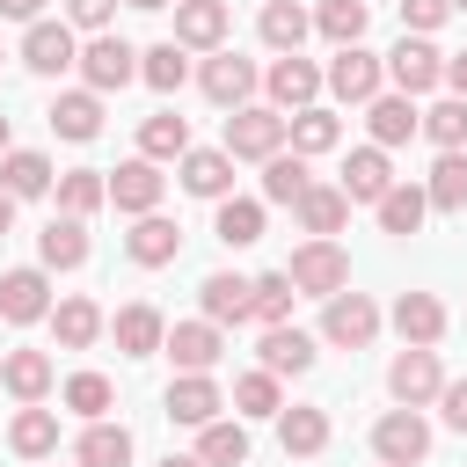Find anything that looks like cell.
<instances>
[{
    "label": "cell",
    "mask_w": 467,
    "mask_h": 467,
    "mask_svg": "<svg viewBox=\"0 0 467 467\" xmlns=\"http://www.w3.org/2000/svg\"><path fill=\"white\" fill-rule=\"evenodd\" d=\"M365 124H372V146H401V139H416L423 109H416V95H372Z\"/></svg>",
    "instance_id": "d6986e66"
},
{
    "label": "cell",
    "mask_w": 467,
    "mask_h": 467,
    "mask_svg": "<svg viewBox=\"0 0 467 467\" xmlns=\"http://www.w3.org/2000/svg\"><path fill=\"white\" fill-rule=\"evenodd\" d=\"M73 66H80V80H88L95 95H109V88H131V80H139V51H131L124 36H109V29H95V36H88V51H80Z\"/></svg>",
    "instance_id": "277c9868"
},
{
    "label": "cell",
    "mask_w": 467,
    "mask_h": 467,
    "mask_svg": "<svg viewBox=\"0 0 467 467\" xmlns=\"http://www.w3.org/2000/svg\"><path fill=\"white\" fill-rule=\"evenodd\" d=\"M438 387H445L438 350H431V343H401L394 365H387V394H394L401 409H423V401H438Z\"/></svg>",
    "instance_id": "3957f363"
},
{
    "label": "cell",
    "mask_w": 467,
    "mask_h": 467,
    "mask_svg": "<svg viewBox=\"0 0 467 467\" xmlns=\"http://www.w3.org/2000/svg\"><path fill=\"white\" fill-rule=\"evenodd\" d=\"M109 328H117V350H124V358H153V350H161V336H168V321H161L146 299H131Z\"/></svg>",
    "instance_id": "83f0119b"
},
{
    "label": "cell",
    "mask_w": 467,
    "mask_h": 467,
    "mask_svg": "<svg viewBox=\"0 0 467 467\" xmlns=\"http://www.w3.org/2000/svg\"><path fill=\"white\" fill-rule=\"evenodd\" d=\"M7 139H15V131H7V117H0V153H7Z\"/></svg>",
    "instance_id": "680465c9"
},
{
    "label": "cell",
    "mask_w": 467,
    "mask_h": 467,
    "mask_svg": "<svg viewBox=\"0 0 467 467\" xmlns=\"http://www.w3.org/2000/svg\"><path fill=\"white\" fill-rule=\"evenodd\" d=\"M73 460H80V467H131V431H124V423H102V416H95V423L80 431Z\"/></svg>",
    "instance_id": "4dcf8cb0"
},
{
    "label": "cell",
    "mask_w": 467,
    "mask_h": 467,
    "mask_svg": "<svg viewBox=\"0 0 467 467\" xmlns=\"http://www.w3.org/2000/svg\"><path fill=\"white\" fill-rule=\"evenodd\" d=\"M7 234H15V197L0 190V241H7Z\"/></svg>",
    "instance_id": "11a10c76"
},
{
    "label": "cell",
    "mask_w": 467,
    "mask_h": 467,
    "mask_svg": "<svg viewBox=\"0 0 467 467\" xmlns=\"http://www.w3.org/2000/svg\"><path fill=\"white\" fill-rule=\"evenodd\" d=\"M0 190H7L15 204H22V197H44V190H51V161L29 153V146H7V153H0Z\"/></svg>",
    "instance_id": "cb8c5ba5"
},
{
    "label": "cell",
    "mask_w": 467,
    "mask_h": 467,
    "mask_svg": "<svg viewBox=\"0 0 467 467\" xmlns=\"http://www.w3.org/2000/svg\"><path fill=\"white\" fill-rule=\"evenodd\" d=\"M292 299H299V292H292V277H285V270L248 277V314H255V321H270V328H277V321L292 314Z\"/></svg>",
    "instance_id": "f6af8a7d"
},
{
    "label": "cell",
    "mask_w": 467,
    "mask_h": 467,
    "mask_svg": "<svg viewBox=\"0 0 467 467\" xmlns=\"http://www.w3.org/2000/svg\"><path fill=\"white\" fill-rule=\"evenodd\" d=\"M226 153H234V161H270V153H285V109L241 102V109L226 117Z\"/></svg>",
    "instance_id": "6da1fadb"
},
{
    "label": "cell",
    "mask_w": 467,
    "mask_h": 467,
    "mask_svg": "<svg viewBox=\"0 0 467 467\" xmlns=\"http://www.w3.org/2000/svg\"><path fill=\"white\" fill-rule=\"evenodd\" d=\"M0 58H7V51H0Z\"/></svg>",
    "instance_id": "94428289"
},
{
    "label": "cell",
    "mask_w": 467,
    "mask_h": 467,
    "mask_svg": "<svg viewBox=\"0 0 467 467\" xmlns=\"http://www.w3.org/2000/svg\"><path fill=\"white\" fill-rule=\"evenodd\" d=\"M452 7H460V15H467V0H452Z\"/></svg>",
    "instance_id": "91938a15"
},
{
    "label": "cell",
    "mask_w": 467,
    "mask_h": 467,
    "mask_svg": "<svg viewBox=\"0 0 467 467\" xmlns=\"http://www.w3.org/2000/svg\"><path fill=\"white\" fill-rule=\"evenodd\" d=\"M445 88H452V95H467V51H460V58H445Z\"/></svg>",
    "instance_id": "db71d44e"
},
{
    "label": "cell",
    "mask_w": 467,
    "mask_h": 467,
    "mask_svg": "<svg viewBox=\"0 0 467 467\" xmlns=\"http://www.w3.org/2000/svg\"><path fill=\"white\" fill-rule=\"evenodd\" d=\"M445 15H452V0H401V29H416V36H431Z\"/></svg>",
    "instance_id": "681fc988"
},
{
    "label": "cell",
    "mask_w": 467,
    "mask_h": 467,
    "mask_svg": "<svg viewBox=\"0 0 467 467\" xmlns=\"http://www.w3.org/2000/svg\"><path fill=\"white\" fill-rule=\"evenodd\" d=\"M139 153H146V161H182V153H190V117L153 109V117L139 124Z\"/></svg>",
    "instance_id": "d6a6232c"
},
{
    "label": "cell",
    "mask_w": 467,
    "mask_h": 467,
    "mask_svg": "<svg viewBox=\"0 0 467 467\" xmlns=\"http://www.w3.org/2000/svg\"><path fill=\"white\" fill-rule=\"evenodd\" d=\"M161 190H168V175H161L146 153H139V161H124V168H109V204H117V212H131V219H139V212H153V204H161Z\"/></svg>",
    "instance_id": "8fae6325"
},
{
    "label": "cell",
    "mask_w": 467,
    "mask_h": 467,
    "mask_svg": "<svg viewBox=\"0 0 467 467\" xmlns=\"http://www.w3.org/2000/svg\"><path fill=\"white\" fill-rule=\"evenodd\" d=\"M124 255H131L139 270H161V263H175V255H182V226H175V219H161V212H139V226L124 234Z\"/></svg>",
    "instance_id": "7c38bea8"
},
{
    "label": "cell",
    "mask_w": 467,
    "mask_h": 467,
    "mask_svg": "<svg viewBox=\"0 0 467 467\" xmlns=\"http://www.w3.org/2000/svg\"><path fill=\"white\" fill-rule=\"evenodd\" d=\"M139 80H146V88H161V95H175V88L190 80V58H182V44L168 36V44L139 51Z\"/></svg>",
    "instance_id": "7bdbcfd3"
},
{
    "label": "cell",
    "mask_w": 467,
    "mask_h": 467,
    "mask_svg": "<svg viewBox=\"0 0 467 467\" xmlns=\"http://www.w3.org/2000/svg\"><path fill=\"white\" fill-rule=\"evenodd\" d=\"M51 131H58V139H95V131H102V95H95V88L58 95V102H51Z\"/></svg>",
    "instance_id": "1f68e13d"
},
{
    "label": "cell",
    "mask_w": 467,
    "mask_h": 467,
    "mask_svg": "<svg viewBox=\"0 0 467 467\" xmlns=\"http://www.w3.org/2000/svg\"><path fill=\"white\" fill-rule=\"evenodd\" d=\"M109 401H117V387H109L102 372H73V379H66V409H73V416L95 423V416H109Z\"/></svg>",
    "instance_id": "7dc6e473"
},
{
    "label": "cell",
    "mask_w": 467,
    "mask_h": 467,
    "mask_svg": "<svg viewBox=\"0 0 467 467\" xmlns=\"http://www.w3.org/2000/svg\"><path fill=\"white\" fill-rule=\"evenodd\" d=\"M277 445L292 460H314L328 445V409H277Z\"/></svg>",
    "instance_id": "f546056e"
},
{
    "label": "cell",
    "mask_w": 467,
    "mask_h": 467,
    "mask_svg": "<svg viewBox=\"0 0 467 467\" xmlns=\"http://www.w3.org/2000/svg\"><path fill=\"white\" fill-rule=\"evenodd\" d=\"M321 336H328L336 350H365V343L379 336V306H372L365 292H350V285H343V292H328V299H321Z\"/></svg>",
    "instance_id": "7a4b0ae2"
},
{
    "label": "cell",
    "mask_w": 467,
    "mask_h": 467,
    "mask_svg": "<svg viewBox=\"0 0 467 467\" xmlns=\"http://www.w3.org/2000/svg\"><path fill=\"white\" fill-rule=\"evenodd\" d=\"M387 182H394L387 146H358V153L343 161V182H336V190H343L350 204H379V197H387Z\"/></svg>",
    "instance_id": "e0dca14e"
},
{
    "label": "cell",
    "mask_w": 467,
    "mask_h": 467,
    "mask_svg": "<svg viewBox=\"0 0 467 467\" xmlns=\"http://www.w3.org/2000/svg\"><path fill=\"white\" fill-rule=\"evenodd\" d=\"M372 452H379V467H416V460L431 452V423H423L416 409H387V416L372 423Z\"/></svg>",
    "instance_id": "52a82bcc"
},
{
    "label": "cell",
    "mask_w": 467,
    "mask_h": 467,
    "mask_svg": "<svg viewBox=\"0 0 467 467\" xmlns=\"http://www.w3.org/2000/svg\"><path fill=\"white\" fill-rule=\"evenodd\" d=\"M306 182H314L306 175V153H270L263 161V204H292Z\"/></svg>",
    "instance_id": "ee69618b"
},
{
    "label": "cell",
    "mask_w": 467,
    "mask_h": 467,
    "mask_svg": "<svg viewBox=\"0 0 467 467\" xmlns=\"http://www.w3.org/2000/svg\"><path fill=\"white\" fill-rule=\"evenodd\" d=\"M226 0H175V44L182 51H219L226 44Z\"/></svg>",
    "instance_id": "4fadbf2b"
},
{
    "label": "cell",
    "mask_w": 467,
    "mask_h": 467,
    "mask_svg": "<svg viewBox=\"0 0 467 467\" xmlns=\"http://www.w3.org/2000/svg\"><path fill=\"white\" fill-rule=\"evenodd\" d=\"M379 80H387V66H379L365 44H336V58H328V73H321V88H328L336 102H372Z\"/></svg>",
    "instance_id": "8992f818"
},
{
    "label": "cell",
    "mask_w": 467,
    "mask_h": 467,
    "mask_svg": "<svg viewBox=\"0 0 467 467\" xmlns=\"http://www.w3.org/2000/svg\"><path fill=\"white\" fill-rule=\"evenodd\" d=\"M197 306H204V321H248V277H234V270H212L204 285H197Z\"/></svg>",
    "instance_id": "484cf974"
},
{
    "label": "cell",
    "mask_w": 467,
    "mask_h": 467,
    "mask_svg": "<svg viewBox=\"0 0 467 467\" xmlns=\"http://www.w3.org/2000/svg\"><path fill=\"white\" fill-rule=\"evenodd\" d=\"M0 15H7V22H36V15H44V0H0Z\"/></svg>",
    "instance_id": "f5cc1de1"
},
{
    "label": "cell",
    "mask_w": 467,
    "mask_h": 467,
    "mask_svg": "<svg viewBox=\"0 0 467 467\" xmlns=\"http://www.w3.org/2000/svg\"><path fill=\"white\" fill-rule=\"evenodd\" d=\"M124 7H146V15H153V7H168V0H124Z\"/></svg>",
    "instance_id": "6f0895ef"
},
{
    "label": "cell",
    "mask_w": 467,
    "mask_h": 467,
    "mask_svg": "<svg viewBox=\"0 0 467 467\" xmlns=\"http://www.w3.org/2000/svg\"><path fill=\"white\" fill-rule=\"evenodd\" d=\"M197 80H204V95H212V102H219V109H241V102H248V95H255V66H248V58H241V51H212V58H204V73H197Z\"/></svg>",
    "instance_id": "5bb4252c"
},
{
    "label": "cell",
    "mask_w": 467,
    "mask_h": 467,
    "mask_svg": "<svg viewBox=\"0 0 467 467\" xmlns=\"http://www.w3.org/2000/svg\"><path fill=\"white\" fill-rule=\"evenodd\" d=\"M212 234H219L226 248H255V241H263V197H219Z\"/></svg>",
    "instance_id": "d4e9b609"
},
{
    "label": "cell",
    "mask_w": 467,
    "mask_h": 467,
    "mask_svg": "<svg viewBox=\"0 0 467 467\" xmlns=\"http://www.w3.org/2000/svg\"><path fill=\"white\" fill-rule=\"evenodd\" d=\"M0 387H7L15 401H44V394H51V358H44V350H7V358H0Z\"/></svg>",
    "instance_id": "f1b7e54d"
},
{
    "label": "cell",
    "mask_w": 467,
    "mask_h": 467,
    "mask_svg": "<svg viewBox=\"0 0 467 467\" xmlns=\"http://www.w3.org/2000/svg\"><path fill=\"white\" fill-rule=\"evenodd\" d=\"M292 212H299V226H306L314 241H336V234H343V219H350V197H343V190H328V182H306V190L292 197Z\"/></svg>",
    "instance_id": "ac0fdd59"
},
{
    "label": "cell",
    "mask_w": 467,
    "mask_h": 467,
    "mask_svg": "<svg viewBox=\"0 0 467 467\" xmlns=\"http://www.w3.org/2000/svg\"><path fill=\"white\" fill-rule=\"evenodd\" d=\"M438 153H452V146H467V95H445V102H431L423 109V124H416Z\"/></svg>",
    "instance_id": "b9f144b4"
},
{
    "label": "cell",
    "mask_w": 467,
    "mask_h": 467,
    "mask_svg": "<svg viewBox=\"0 0 467 467\" xmlns=\"http://www.w3.org/2000/svg\"><path fill=\"white\" fill-rule=\"evenodd\" d=\"M379 66H387L394 95H431V88L445 80V58H438V51L423 44V36H401V44H394V51L379 58Z\"/></svg>",
    "instance_id": "ba28073f"
},
{
    "label": "cell",
    "mask_w": 467,
    "mask_h": 467,
    "mask_svg": "<svg viewBox=\"0 0 467 467\" xmlns=\"http://www.w3.org/2000/svg\"><path fill=\"white\" fill-rule=\"evenodd\" d=\"M438 416L467 438V379H445V387H438Z\"/></svg>",
    "instance_id": "816d5d0a"
},
{
    "label": "cell",
    "mask_w": 467,
    "mask_h": 467,
    "mask_svg": "<svg viewBox=\"0 0 467 467\" xmlns=\"http://www.w3.org/2000/svg\"><path fill=\"white\" fill-rule=\"evenodd\" d=\"M109 15H117V0H66L73 29H109Z\"/></svg>",
    "instance_id": "f907efd6"
},
{
    "label": "cell",
    "mask_w": 467,
    "mask_h": 467,
    "mask_svg": "<svg viewBox=\"0 0 467 467\" xmlns=\"http://www.w3.org/2000/svg\"><path fill=\"white\" fill-rule=\"evenodd\" d=\"M234 409H241V416H277V409H285V401H277V372H263V365L241 372V379H234Z\"/></svg>",
    "instance_id": "c3c4849f"
},
{
    "label": "cell",
    "mask_w": 467,
    "mask_h": 467,
    "mask_svg": "<svg viewBox=\"0 0 467 467\" xmlns=\"http://www.w3.org/2000/svg\"><path fill=\"white\" fill-rule=\"evenodd\" d=\"M365 22H372V7H365V0H321V15H314V29H321L328 44H358V36H365Z\"/></svg>",
    "instance_id": "bcb514c9"
},
{
    "label": "cell",
    "mask_w": 467,
    "mask_h": 467,
    "mask_svg": "<svg viewBox=\"0 0 467 467\" xmlns=\"http://www.w3.org/2000/svg\"><path fill=\"white\" fill-rule=\"evenodd\" d=\"M423 197H431V212H467V153H460V146H452V153H438V168H431Z\"/></svg>",
    "instance_id": "ab89813d"
},
{
    "label": "cell",
    "mask_w": 467,
    "mask_h": 467,
    "mask_svg": "<svg viewBox=\"0 0 467 467\" xmlns=\"http://www.w3.org/2000/svg\"><path fill=\"white\" fill-rule=\"evenodd\" d=\"M36 255H44V270H80V263H88V226H80L73 212H58V219L36 234Z\"/></svg>",
    "instance_id": "7402d4cb"
},
{
    "label": "cell",
    "mask_w": 467,
    "mask_h": 467,
    "mask_svg": "<svg viewBox=\"0 0 467 467\" xmlns=\"http://www.w3.org/2000/svg\"><path fill=\"white\" fill-rule=\"evenodd\" d=\"M255 29H263V44H270V51H299L314 22H306V7H299V0H270V7L255 15Z\"/></svg>",
    "instance_id": "8d00e7d4"
},
{
    "label": "cell",
    "mask_w": 467,
    "mask_h": 467,
    "mask_svg": "<svg viewBox=\"0 0 467 467\" xmlns=\"http://www.w3.org/2000/svg\"><path fill=\"white\" fill-rule=\"evenodd\" d=\"M182 190L190 197H212V204L234 197V153L226 146H190L182 153Z\"/></svg>",
    "instance_id": "9a60e30c"
},
{
    "label": "cell",
    "mask_w": 467,
    "mask_h": 467,
    "mask_svg": "<svg viewBox=\"0 0 467 467\" xmlns=\"http://www.w3.org/2000/svg\"><path fill=\"white\" fill-rule=\"evenodd\" d=\"M161 467H204V460H197V452H168Z\"/></svg>",
    "instance_id": "9f6ffc18"
},
{
    "label": "cell",
    "mask_w": 467,
    "mask_h": 467,
    "mask_svg": "<svg viewBox=\"0 0 467 467\" xmlns=\"http://www.w3.org/2000/svg\"><path fill=\"white\" fill-rule=\"evenodd\" d=\"M7 445H15L22 460H44V452H58V416H51V409H36V401H22V416L7 423Z\"/></svg>",
    "instance_id": "d590c367"
},
{
    "label": "cell",
    "mask_w": 467,
    "mask_h": 467,
    "mask_svg": "<svg viewBox=\"0 0 467 467\" xmlns=\"http://www.w3.org/2000/svg\"><path fill=\"white\" fill-rule=\"evenodd\" d=\"M285 139H292V153H328V146L343 139V124H336V109L306 102V109H292V117H285Z\"/></svg>",
    "instance_id": "836d02e7"
},
{
    "label": "cell",
    "mask_w": 467,
    "mask_h": 467,
    "mask_svg": "<svg viewBox=\"0 0 467 467\" xmlns=\"http://www.w3.org/2000/svg\"><path fill=\"white\" fill-rule=\"evenodd\" d=\"M394 328H401V343H438V336H445L438 292H401V299H394Z\"/></svg>",
    "instance_id": "4316f807"
},
{
    "label": "cell",
    "mask_w": 467,
    "mask_h": 467,
    "mask_svg": "<svg viewBox=\"0 0 467 467\" xmlns=\"http://www.w3.org/2000/svg\"><path fill=\"white\" fill-rule=\"evenodd\" d=\"M197 460H204V467H241V460H248V431H241V423H219V416L197 423Z\"/></svg>",
    "instance_id": "60d3db41"
},
{
    "label": "cell",
    "mask_w": 467,
    "mask_h": 467,
    "mask_svg": "<svg viewBox=\"0 0 467 467\" xmlns=\"http://www.w3.org/2000/svg\"><path fill=\"white\" fill-rule=\"evenodd\" d=\"M255 358H263V372H277V379L292 372V379H299V372L314 365V336H306V328H292V321H277V328L263 336V350H255Z\"/></svg>",
    "instance_id": "603a6c76"
},
{
    "label": "cell",
    "mask_w": 467,
    "mask_h": 467,
    "mask_svg": "<svg viewBox=\"0 0 467 467\" xmlns=\"http://www.w3.org/2000/svg\"><path fill=\"white\" fill-rule=\"evenodd\" d=\"M80 58V44H73V22H29V36H22V66L29 73H66Z\"/></svg>",
    "instance_id": "9c48e42d"
},
{
    "label": "cell",
    "mask_w": 467,
    "mask_h": 467,
    "mask_svg": "<svg viewBox=\"0 0 467 467\" xmlns=\"http://www.w3.org/2000/svg\"><path fill=\"white\" fill-rule=\"evenodd\" d=\"M102 204H109V175H102V168H66V175H58V212L88 219V212H102Z\"/></svg>",
    "instance_id": "74e56055"
},
{
    "label": "cell",
    "mask_w": 467,
    "mask_h": 467,
    "mask_svg": "<svg viewBox=\"0 0 467 467\" xmlns=\"http://www.w3.org/2000/svg\"><path fill=\"white\" fill-rule=\"evenodd\" d=\"M285 277H292V292L328 299V292H343V285H350V255H343L336 241H306V248L285 263Z\"/></svg>",
    "instance_id": "5b68a950"
},
{
    "label": "cell",
    "mask_w": 467,
    "mask_h": 467,
    "mask_svg": "<svg viewBox=\"0 0 467 467\" xmlns=\"http://www.w3.org/2000/svg\"><path fill=\"white\" fill-rule=\"evenodd\" d=\"M372 212H379V234H394V241H401V234H416V226H423L431 197H423L416 182H387V197H379Z\"/></svg>",
    "instance_id": "e575fe53"
},
{
    "label": "cell",
    "mask_w": 467,
    "mask_h": 467,
    "mask_svg": "<svg viewBox=\"0 0 467 467\" xmlns=\"http://www.w3.org/2000/svg\"><path fill=\"white\" fill-rule=\"evenodd\" d=\"M219 409H226V394L212 387V372H182V379L168 387V416H175V423H190V431H197V423H212Z\"/></svg>",
    "instance_id": "ffe728a7"
},
{
    "label": "cell",
    "mask_w": 467,
    "mask_h": 467,
    "mask_svg": "<svg viewBox=\"0 0 467 467\" xmlns=\"http://www.w3.org/2000/svg\"><path fill=\"white\" fill-rule=\"evenodd\" d=\"M263 88H270V102H277V109H306V102L321 95V66H314V58H299V51H277V66L263 73Z\"/></svg>",
    "instance_id": "30bf717a"
},
{
    "label": "cell",
    "mask_w": 467,
    "mask_h": 467,
    "mask_svg": "<svg viewBox=\"0 0 467 467\" xmlns=\"http://www.w3.org/2000/svg\"><path fill=\"white\" fill-rule=\"evenodd\" d=\"M161 350H168L182 372H212L226 343H219V321H175V328L161 336Z\"/></svg>",
    "instance_id": "2e32d148"
},
{
    "label": "cell",
    "mask_w": 467,
    "mask_h": 467,
    "mask_svg": "<svg viewBox=\"0 0 467 467\" xmlns=\"http://www.w3.org/2000/svg\"><path fill=\"white\" fill-rule=\"evenodd\" d=\"M51 328H58V350H88L102 336V306L95 299H58L51 306Z\"/></svg>",
    "instance_id": "f35d334b"
},
{
    "label": "cell",
    "mask_w": 467,
    "mask_h": 467,
    "mask_svg": "<svg viewBox=\"0 0 467 467\" xmlns=\"http://www.w3.org/2000/svg\"><path fill=\"white\" fill-rule=\"evenodd\" d=\"M0 314L7 321H44L51 314V277L44 270H7L0 277Z\"/></svg>",
    "instance_id": "44dd1931"
}]
</instances>
